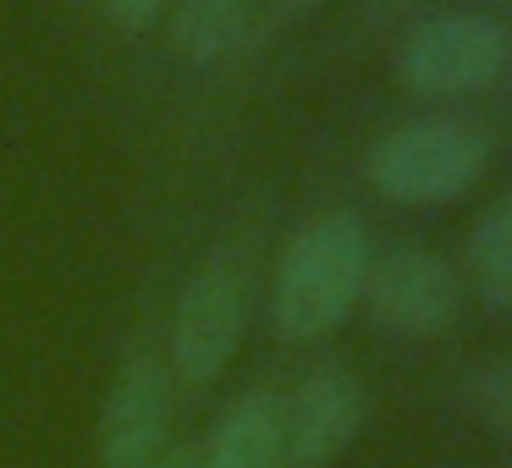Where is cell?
Instances as JSON below:
<instances>
[{
    "instance_id": "6da1fadb",
    "label": "cell",
    "mask_w": 512,
    "mask_h": 468,
    "mask_svg": "<svg viewBox=\"0 0 512 468\" xmlns=\"http://www.w3.org/2000/svg\"><path fill=\"white\" fill-rule=\"evenodd\" d=\"M369 270V232L358 215L331 210L298 226L276 265V292H270V325L287 342H314L331 336L364 298Z\"/></svg>"
},
{
    "instance_id": "7a4b0ae2",
    "label": "cell",
    "mask_w": 512,
    "mask_h": 468,
    "mask_svg": "<svg viewBox=\"0 0 512 468\" xmlns=\"http://www.w3.org/2000/svg\"><path fill=\"white\" fill-rule=\"evenodd\" d=\"M248 292H254V276H248L243 248H215V254H204L193 265V276L177 292V309H171V331H166L171 380L210 386L232 364L243 325H248Z\"/></svg>"
},
{
    "instance_id": "3957f363",
    "label": "cell",
    "mask_w": 512,
    "mask_h": 468,
    "mask_svg": "<svg viewBox=\"0 0 512 468\" xmlns=\"http://www.w3.org/2000/svg\"><path fill=\"white\" fill-rule=\"evenodd\" d=\"M490 144L463 116H419L369 149V182L397 204H452L485 177Z\"/></svg>"
},
{
    "instance_id": "277c9868",
    "label": "cell",
    "mask_w": 512,
    "mask_h": 468,
    "mask_svg": "<svg viewBox=\"0 0 512 468\" xmlns=\"http://www.w3.org/2000/svg\"><path fill=\"white\" fill-rule=\"evenodd\" d=\"M512 72V28L490 12H435L397 45L402 89L424 100H463Z\"/></svg>"
},
{
    "instance_id": "5b68a950",
    "label": "cell",
    "mask_w": 512,
    "mask_h": 468,
    "mask_svg": "<svg viewBox=\"0 0 512 468\" xmlns=\"http://www.w3.org/2000/svg\"><path fill=\"white\" fill-rule=\"evenodd\" d=\"M457 270L441 254L419 243H397L386 254H369L364 270V309L375 320V331L397 336V342H430L452 325L457 314Z\"/></svg>"
},
{
    "instance_id": "8992f818",
    "label": "cell",
    "mask_w": 512,
    "mask_h": 468,
    "mask_svg": "<svg viewBox=\"0 0 512 468\" xmlns=\"http://www.w3.org/2000/svg\"><path fill=\"white\" fill-rule=\"evenodd\" d=\"M171 424V369L155 347H133L116 369L111 397L100 419V457L105 468H155Z\"/></svg>"
},
{
    "instance_id": "52a82bcc",
    "label": "cell",
    "mask_w": 512,
    "mask_h": 468,
    "mask_svg": "<svg viewBox=\"0 0 512 468\" xmlns=\"http://www.w3.org/2000/svg\"><path fill=\"white\" fill-rule=\"evenodd\" d=\"M287 424V468H331L364 424V391L342 364H320L281 402Z\"/></svg>"
},
{
    "instance_id": "ba28073f",
    "label": "cell",
    "mask_w": 512,
    "mask_h": 468,
    "mask_svg": "<svg viewBox=\"0 0 512 468\" xmlns=\"http://www.w3.org/2000/svg\"><path fill=\"white\" fill-rule=\"evenodd\" d=\"M166 45L188 67H221L270 39V0H171Z\"/></svg>"
},
{
    "instance_id": "9c48e42d",
    "label": "cell",
    "mask_w": 512,
    "mask_h": 468,
    "mask_svg": "<svg viewBox=\"0 0 512 468\" xmlns=\"http://www.w3.org/2000/svg\"><path fill=\"white\" fill-rule=\"evenodd\" d=\"M193 468H287V424H281V397L265 386L243 391L232 408L215 419L204 452Z\"/></svg>"
},
{
    "instance_id": "30bf717a",
    "label": "cell",
    "mask_w": 512,
    "mask_h": 468,
    "mask_svg": "<svg viewBox=\"0 0 512 468\" xmlns=\"http://www.w3.org/2000/svg\"><path fill=\"white\" fill-rule=\"evenodd\" d=\"M468 276L490 309H512V193L468 232Z\"/></svg>"
},
{
    "instance_id": "8fae6325",
    "label": "cell",
    "mask_w": 512,
    "mask_h": 468,
    "mask_svg": "<svg viewBox=\"0 0 512 468\" xmlns=\"http://www.w3.org/2000/svg\"><path fill=\"white\" fill-rule=\"evenodd\" d=\"M468 408L479 413L496 430H512V353L485 364L474 380H468Z\"/></svg>"
},
{
    "instance_id": "7c38bea8",
    "label": "cell",
    "mask_w": 512,
    "mask_h": 468,
    "mask_svg": "<svg viewBox=\"0 0 512 468\" xmlns=\"http://www.w3.org/2000/svg\"><path fill=\"white\" fill-rule=\"evenodd\" d=\"M100 12L111 17L122 34H149V28L166 23L171 0H100Z\"/></svg>"
},
{
    "instance_id": "4fadbf2b",
    "label": "cell",
    "mask_w": 512,
    "mask_h": 468,
    "mask_svg": "<svg viewBox=\"0 0 512 468\" xmlns=\"http://www.w3.org/2000/svg\"><path fill=\"white\" fill-rule=\"evenodd\" d=\"M320 6H331V0H270V34L287 23H303L309 12H320Z\"/></svg>"
},
{
    "instance_id": "5bb4252c",
    "label": "cell",
    "mask_w": 512,
    "mask_h": 468,
    "mask_svg": "<svg viewBox=\"0 0 512 468\" xmlns=\"http://www.w3.org/2000/svg\"><path fill=\"white\" fill-rule=\"evenodd\" d=\"M155 468H193V457H188V452H160Z\"/></svg>"
},
{
    "instance_id": "9a60e30c",
    "label": "cell",
    "mask_w": 512,
    "mask_h": 468,
    "mask_svg": "<svg viewBox=\"0 0 512 468\" xmlns=\"http://www.w3.org/2000/svg\"><path fill=\"white\" fill-rule=\"evenodd\" d=\"M496 6H507V12H512V0H496Z\"/></svg>"
}]
</instances>
